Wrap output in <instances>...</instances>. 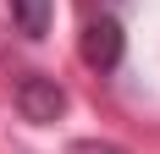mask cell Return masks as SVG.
Here are the masks:
<instances>
[{
  "label": "cell",
  "mask_w": 160,
  "mask_h": 154,
  "mask_svg": "<svg viewBox=\"0 0 160 154\" xmlns=\"http://www.w3.org/2000/svg\"><path fill=\"white\" fill-rule=\"evenodd\" d=\"M17 110H22L28 121L44 127V121H55V116L66 110V88L55 83V77H44V72H28L22 83H17Z\"/></svg>",
  "instance_id": "obj_1"
},
{
  "label": "cell",
  "mask_w": 160,
  "mask_h": 154,
  "mask_svg": "<svg viewBox=\"0 0 160 154\" xmlns=\"http://www.w3.org/2000/svg\"><path fill=\"white\" fill-rule=\"evenodd\" d=\"M83 61L94 72H116L122 66V22L116 17H94L83 28Z\"/></svg>",
  "instance_id": "obj_2"
},
{
  "label": "cell",
  "mask_w": 160,
  "mask_h": 154,
  "mask_svg": "<svg viewBox=\"0 0 160 154\" xmlns=\"http://www.w3.org/2000/svg\"><path fill=\"white\" fill-rule=\"evenodd\" d=\"M11 22H17V33L44 39L50 33V0H11Z\"/></svg>",
  "instance_id": "obj_3"
},
{
  "label": "cell",
  "mask_w": 160,
  "mask_h": 154,
  "mask_svg": "<svg viewBox=\"0 0 160 154\" xmlns=\"http://www.w3.org/2000/svg\"><path fill=\"white\" fill-rule=\"evenodd\" d=\"M78 154H127V149H116V143H99V149H78Z\"/></svg>",
  "instance_id": "obj_4"
}]
</instances>
